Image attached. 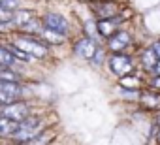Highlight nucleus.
<instances>
[{
    "label": "nucleus",
    "instance_id": "9",
    "mask_svg": "<svg viewBox=\"0 0 160 145\" xmlns=\"http://www.w3.org/2000/svg\"><path fill=\"white\" fill-rule=\"evenodd\" d=\"M19 128V122L12 121V119H6V117H0V136L6 138V136H13Z\"/></svg>",
    "mask_w": 160,
    "mask_h": 145
},
{
    "label": "nucleus",
    "instance_id": "10",
    "mask_svg": "<svg viewBox=\"0 0 160 145\" xmlns=\"http://www.w3.org/2000/svg\"><path fill=\"white\" fill-rule=\"evenodd\" d=\"M53 139H55V134H53V132H43V130H42L36 138H32V139H30L28 143H25V145H49Z\"/></svg>",
    "mask_w": 160,
    "mask_h": 145
},
{
    "label": "nucleus",
    "instance_id": "23",
    "mask_svg": "<svg viewBox=\"0 0 160 145\" xmlns=\"http://www.w3.org/2000/svg\"><path fill=\"white\" fill-rule=\"evenodd\" d=\"M0 6H2V8H6V10H15L17 6H19V0H4V2L2 4H0Z\"/></svg>",
    "mask_w": 160,
    "mask_h": 145
},
{
    "label": "nucleus",
    "instance_id": "22",
    "mask_svg": "<svg viewBox=\"0 0 160 145\" xmlns=\"http://www.w3.org/2000/svg\"><path fill=\"white\" fill-rule=\"evenodd\" d=\"M12 19H13V12L0 6V23H10Z\"/></svg>",
    "mask_w": 160,
    "mask_h": 145
},
{
    "label": "nucleus",
    "instance_id": "32",
    "mask_svg": "<svg viewBox=\"0 0 160 145\" xmlns=\"http://www.w3.org/2000/svg\"><path fill=\"white\" fill-rule=\"evenodd\" d=\"M2 2H4V0H0V4H2Z\"/></svg>",
    "mask_w": 160,
    "mask_h": 145
},
{
    "label": "nucleus",
    "instance_id": "28",
    "mask_svg": "<svg viewBox=\"0 0 160 145\" xmlns=\"http://www.w3.org/2000/svg\"><path fill=\"white\" fill-rule=\"evenodd\" d=\"M152 85H154V87H160V78H156V79L152 81Z\"/></svg>",
    "mask_w": 160,
    "mask_h": 145
},
{
    "label": "nucleus",
    "instance_id": "15",
    "mask_svg": "<svg viewBox=\"0 0 160 145\" xmlns=\"http://www.w3.org/2000/svg\"><path fill=\"white\" fill-rule=\"evenodd\" d=\"M121 87H122V91H138L139 79L132 78V76H124V78H121Z\"/></svg>",
    "mask_w": 160,
    "mask_h": 145
},
{
    "label": "nucleus",
    "instance_id": "1",
    "mask_svg": "<svg viewBox=\"0 0 160 145\" xmlns=\"http://www.w3.org/2000/svg\"><path fill=\"white\" fill-rule=\"evenodd\" d=\"M42 119L40 117H27L25 121L19 122L17 132L13 134V139L19 143H28L32 138H36L42 132Z\"/></svg>",
    "mask_w": 160,
    "mask_h": 145
},
{
    "label": "nucleus",
    "instance_id": "13",
    "mask_svg": "<svg viewBox=\"0 0 160 145\" xmlns=\"http://www.w3.org/2000/svg\"><path fill=\"white\" fill-rule=\"evenodd\" d=\"M40 34L43 36V40H45L47 43H55V45H58V43L64 42L62 34H58V32H55V30H49V28H42Z\"/></svg>",
    "mask_w": 160,
    "mask_h": 145
},
{
    "label": "nucleus",
    "instance_id": "12",
    "mask_svg": "<svg viewBox=\"0 0 160 145\" xmlns=\"http://www.w3.org/2000/svg\"><path fill=\"white\" fill-rule=\"evenodd\" d=\"M96 13H100L104 19H111L117 13V6L113 2H104V4H100V8H96Z\"/></svg>",
    "mask_w": 160,
    "mask_h": 145
},
{
    "label": "nucleus",
    "instance_id": "6",
    "mask_svg": "<svg viewBox=\"0 0 160 145\" xmlns=\"http://www.w3.org/2000/svg\"><path fill=\"white\" fill-rule=\"evenodd\" d=\"M96 49H98V47H96V43H94L91 38H81V40L75 43V55L83 57V58H91V60H92Z\"/></svg>",
    "mask_w": 160,
    "mask_h": 145
},
{
    "label": "nucleus",
    "instance_id": "27",
    "mask_svg": "<svg viewBox=\"0 0 160 145\" xmlns=\"http://www.w3.org/2000/svg\"><path fill=\"white\" fill-rule=\"evenodd\" d=\"M152 72H154V74H156V78H160V60H156V64H154Z\"/></svg>",
    "mask_w": 160,
    "mask_h": 145
},
{
    "label": "nucleus",
    "instance_id": "5",
    "mask_svg": "<svg viewBox=\"0 0 160 145\" xmlns=\"http://www.w3.org/2000/svg\"><path fill=\"white\" fill-rule=\"evenodd\" d=\"M43 25H45V28L55 30L58 34H66L68 32V21L62 15H58V13H47L43 17Z\"/></svg>",
    "mask_w": 160,
    "mask_h": 145
},
{
    "label": "nucleus",
    "instance_id": "4",
    "mask_svg": "<svg viewBox=\"0 0 160 145\" xmlns=\"http://www.w3.org/2000/svg\"><path fill=\"white\" fill-rule=\"evenodd\" d=\"M109 70L113 72L115 76H130V72H132V60L126 57V55H113L109 58Z\"/></svg>",
    "mask_w": 160,
    "mask_h": 145
},
{
    "label": "nucleus",
    "instance_id": "18",
    "mask_svg": "<svg viewBox=\"0 0 160 145\" xmlns=\"http://www.w3.org/2000/svg\"><path fill=\"white\" fill-rule=\"evenodd\" d=\"M21 28H23L25 32H38V34H40V32H42V23H40L38 19H34V17H32V19H30V21H27Z\"/></svg>",
    "mask_w": 160,
    "mask_h": 145
},
{
    "label": "nucleus",
    "instance_id": "33",
    "mask_svg": "<svg viewBox=\"0 0 160 145\" xmlns=\"http://www.w3.org/2000/svg\"><path fill=\"white\" fill-rule=\"evenodd\" d=\"M0 109H2V108H0Z\"/></svg>",
    "mask_w": 160,
    "mask_h": 145
},
{
    "label": "nucleus",
    "instance_id": "29",
    "mask_svg": "<svg viewBox=\"0 0 160 145\" xmlns=\"http://www.w3.org/2000/svg\"><path fill=\"white\" fill-rule=\"evenodd\" d=\"M156 141H158V143H160V130H158V132H156Z\"/></svg>",
    "mask_w": 160,
    "mask_h": 145
},
{
    "label": "nucleus",
    "instance_id": "26",
    "mask_svg": "<svg viewBox=\"0 0 160 145\" xmlns=\"http://www.w3.org/2000/svg\"><path fill=\"white\" fill-rule=\"evenodd\" d=\"M102 57H104V51H102V49H96V53H94L92 60H94V62H100V60H102Z\"/></svg>",
    "mask_w": 160,
    "mask_h": 145
},
{
    "label": "nucleus",
    "instance_id": "16",
    "mask_svg": "<svg viewBox=\"0 0 160 145\" xmlns=\"http://www.w3.org/2000/svg\"><path fill=\"white\" fill-rule=\"evenodd\" d=\"M15 60H17V58L8 51V47H2V45H0V64L8 68V66H13Z\"/></svg>",
    "mask_w": 160,
    "mask_h": 145
},
{
    "label": "nucleus",
    "instance_id": "19",
    "mask_svg": "<svg viewBox=\"0 0 160 145\" xmlns=\"http://www.w3.org/2000/svg\"><path fill=\"white\" fill-rule=\"evenodd\" d=\"M17 79H19V76L13 74V72H10L8 68H4L2 72H0V81H13V83H17Z\"/></svg>",
    "mask_w": 160,
    "mask_h": 145
},
{
    "label": "nucleus",
    "instance_id": "21",
    "mask_svg": "<svg viewBox=\"0 0 160 145\" xmlns=\"http://www.w3.org/2000/svg\"><path fill=\"white\" fill-rule=\"evenodd\" d=\"M13 102H17L15 96H12V94H8V92H2V91H0V108H6V106H10V104H13Z\"/></svg>",
    "mask_w": 160,
    "mask_h": 145
},
{
    "label": "nucleus",
    "instance_id": "2",
    "mask_svg": "<svg viewBox=\"0 0 160 145\" xmlns=\"http://www.w3.org/2000/svg\"><path fill=\"white\" fill-rule=\"evenodd\" d=\"M13 45L15 47H19L23 53H27L28 57H36V58H43V57H47V47L43 45V43H40L38 40H34V38H30V36H19L15 42H13Z\"/></svg>",
    "mask_w": 160,
    "mask_h": 145
},
{
    "label": "nucleus",
    "instance_id": "8",
    "mask_svg": "<svg viewBox=\"0 0 160 145\" xmlns=\"http://www.w3.org/2000/svg\"><path fill=\"white\" fill-rule=\"evenodd\" d=\"M119 17H111V19H102L100 23H98V32L104 36V38H111L115 32H119L117 28H119Z\"/></svg>",
    "mask_w": 160,
    "mask_h": 145
},
{
    "label": "nucleus",
    "instance_id": "3",
    "mask_svg": "<svg viewBox=\"0 0 160 145\" xmlns=\"http://www.w3.org/2000/svg\"><path fill=\"white\" fill-rule=\"evenodd\" d=\"M2 117L12 119V121H15V122H21V121H25L27 117H30V108H28V104H25V102H13V104L2 108Z\"/></svg>",
    "mask_w": 160,
    "mask_h": 145
},
{
    "label": "nucleus",
    "instance_id": "25",
    "mask_svg": "<svg viewBox=\"0 0 160 145\" xmlns=\"http://www.w3.org/2000/svg\"><path fill=\"white\" fill-rule=\"evenodd\" d=\"M143 100H145V102H147L149 106H156V104H158L156 96H151V94H145V96H143Z\"/></svg>",
    "mask_w": 160,
    "mask_h": 145
},
{
    "label": "nucleus",
    "instance_id": "24",
    "mask_svg": "<svg viewBox=\"0 0 160 145\" xmlns=\"http://www.w3.org/2000/svg\"><path fill=\"white\" fill-rule=\"evenodd\" d=\"M151 51H152V53H154V57L160 60V42H154V43L151 45Z\"/></svg>",
    "mask_w": 160,
    "mask_h": 145
},
{
    "label": "nucleus",
    "instance_id": "30",
    "mask_svg": "<svg viewBox=\"0 0 160 145\" xmlns=\"http://www.w3.org/2000/svg\"><path fill=\"white\" fill-rule=\"evenodd\" d=\"M156 124H158V126H160V115H158V117H156Z\"/></svg>",
    "mask_w": 160,
    "mask_h": 145
},
{
    "label": "nucleus",
    "instance_id": "17",
    "mask_svg": "<svg viewBox=\"0 0 160 145\" xmlns=\"http://www.w3.org/2000/svg\"><path fill=\"white\" fill-rule=\"evenodd\" d=\"M156 57H154V53L151 51V49H147V51H143L141 53V62H143V66L147 68V70H152L154 68V64H156Z\"/></svg>",
    "mask_w": 160,
    "mask_h": 145
},
{
    "label": "nucleus",
    "instance_id": "11",
    "mask_svg": "<svg viewBox=\"0 0 160 145\" xmlns=\"http://www.w3.org/2000/svg\"><path fill=\"white\" fill-rule=\"evenodd\" d=\"M0 91L2 92H8V94H12V96H21V92H23V89H21V85L19 83H13V81H0Z\"/></svg>",
    "mask_w": 160,
    "mask_h": 145
},
{
    "label": "nucleus",
    "instance_id": "20",
    "mask_svg": "<svg viewBox=\"0 0 160 145\" xmlns=\"http://www.w3.org/2000/svg\"><path fill=\"white\" fill-rule=\"evenodd\" d=\"M8 51H10L15 58H19V60H25V62H27V60H30V57H28L27 53H23L19 47H15V45H8Z\"/></svg>",
    "mask_w": 160,
    "mask_h": 145
},
{
    "label": "nucleus",
    "instance_id": "31",
    "mask_svg": "<svg viewBox=\"0 0 160 145\" xmlns=\"http://www.w3.org/2000/svg\"><path fill=\"white\" fill-rule=\"evenodd\" d=\"M4 68H6V66H2V64H0V72H2V70H4Z\"/></svg>",
    "mask_w": 160,
    "mask_h": 145
},
{
    "label": "nucleus",
    "instance_id": "14",
    "mask_svg": "<svg viewBox=\"0 0 160 145\" xmlns=\"http://www.w3.org/2000/svg\"><path fill=\"white\" fill-rule=\"evenodd\" d=\"M32 19V13L30 12H27V10H17V12H13V19H12V23L13 25H17V27H23L27 21H30Z\"/></svg>",
    "mask_w": 160,
    "mask_h": 145
},
{
    "label": "nucleus",
    "instance_id": "7",
    "mask_svg": "<svg viewBox=\"0 0 160 145\" xmlns=\"http://www.w3.org/2000/svg\"><path fill=\"white\" fill-rule=\"evenodd\" d=\"M130 43V36H128V32H115L109 40H108V47H109V51H113V53H121L126 45Z\"/></svg>",
    "mask_w": 160,
    "mask_h": 145
}]
</instances>
